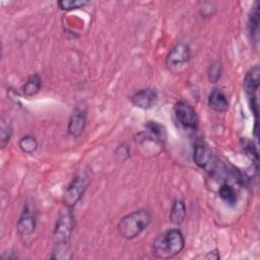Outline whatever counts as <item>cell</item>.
I'll return each mask as SVG.
<instances>
[{
  "label": "cell",
  "instance_id": "1",
  "mask_svg": "<svg viewBox=\"0 0 260 260\" xmlns=\"http://www.w3.org/2000/svg\"><path fill=\"white\" fill-rule=\"evenodd\" d=\"M185 247V239L179 229H171L157 236L152 244V253L156 258L170 259L177 256Z\"/></svg>",
  "mask_w": 260,
  "mask_h": 260
},
{
  "label": "cell",
  "instance_id": "2",
  "mask_svg": "<svg viewBox=\"0 0 260 260\" xmlns=\"http://www.w3.org/2000/svg\"><path fill=\"white\" fill-rule=\"evenodd\" d=\"M150 222V213L145 209H138L124 215L119 220L117 229L122 238L132 240L146 230Z\"/></svg>",
  "mask_w": 260,
  "mask_h": 260
},
{
  "label": "cell",
  "instance_id": "3",
  "mask_svg": "<svg viewBox=\"0 0 260 260\" xmlns=\"http://www.w3.org/2000/svg\"><path fill=\"white\" fill-rule=\"evenodd\" d=\"M71 210L72 208L64 206L57 217L53 233V240L56 246L68 245L69 243L74 229V217Z\"/></svg>",
  "mask_w": 260,
  "mask_h": 260
},
{
  "label": "cell",
  "instance_id": "4",
  "mask_svg": "<svg viewBox=\"0 0 260 260\" xmlns=\"http://www.w3.org/2000/svg\"><path fill=\"white\" fill-rule=\"evenodd\" d=\"M191 57V51L187 44H176L166 57V67L170 72L179 73L188 65Z\"/></svg>",
  "mask_w": 260,
  "mask_h": 260
},
{
  "label": "cell",
  "instance_id": "5",
  "mask_svg": "<svg viewBox=\"0 0 260 260\" xmlns=\"http://www.w3.org/2000/svg\"><path fill=\"white\" fill-rule=\"evenodd\" d=\"M88 184H89V181L85 175L83 174L75 175L65 190L64 197H63L64 206L73 208L76 205V203L82 198L84 192L87 189Z\"/></svg>",
  "mask_w": 260,
  "mask_h": 260
},
{
  "label": "cell",
  "instance_id": "6",
  "mask_svg": "<svg viewBox=\"0 0 260 260\" xmlns=\"http://www.w3.org/2000/svg\"><path fill=\"white\" fill-rule=\"evenodd\" d=\"M244 88L248 98L249 105L253 111L255 117L258 114L257 104V91L259 88V67L258 65L250 68L244 78Z\"/></svg>",
  "mask_w": 260,
  "mask_h": 260
},
{
  "label": "cell",
  "instance_id": "7",
  "mask_svg": "<svg viewBox=\"0 0 260 260\" xmlns=\"http://www.w3.org/2000/svg\"><path fill=\"white\" fill-rule=\"evenodd\" d=\"M174 112L179 123L186 129L195 130L198 126V115L192 105L187 102L180 101L175 104Z\"/></svg>",
  "mask_w": 260,
  "mask_h": 260
},
{
  "label": "cell",
  "instance_id": "8",
  "mask_svg": "<svg viewBox=\"0 0 260 260\" xmlns=\"http://www.w3.org/2000/svg\"><path fill=\"white\" fill-rule=\"evenodd\" d=\"M37 226V216L34 208L29 204H25L16 223V231L20 238L30 237Z\"/></svg>",
  "mask_w": 260,
  "mask_h": 260
},
{
  "label": "cell",
  "instance_id": "9",
  "mask_svg": "<svg viewBox=\"0 0 260 260\" xmlns=\"http://www.w3.org/2000/svg\"><path fill=\"white\" fill-rule=\"evenodd\" d=\"M130 101L133 106L139 109L148 110L151 109L157 101V92L151 87L141 88L135 91L131 96Z\"/></svg>",
  "mask_w": 260,
  "mask_h": 260
},
{
  "label": "cell",
  "instance_id": "10",
  "mask_svg": "<svg viewBox=\"0 0 260 260\" xmlns=\"http://www.w3.org/2000/svg\"><path fill=\"white\" fill-rule=\"evenodd\" d=\"M85 126H86L85 111H83L80 108H75L69 117V122L67 126L68 134L74 138H77L83 133Z\"/></svg>",
  "mask_w": 260,
  "mask_h": 260
},
{
  "label": "cell",
  "instance_id": "11",
  "mask_svg": "<svg viewBox=\"0 0 260 260\" xmlns=\"http://www.w3.org/2000/svg\"><path fill=\"white\" fill-rule=\"evenodd\" d=\"M193 160L197 167L207 169L213 161V153L203 142H197L194 146Z\"/></svg>",
  "mask_w": 260,
  "mask_h": 260
},
{
  "label": "cell",
  "instance_id": "12",
  "mask_svg": "<svg viewBox=\"0 0 260 260\" xmlns=\"http://www.w3.org/2000/svg\"><path fill=\"white\" fill-rule=\"evenodd\" d=\"M208 106L217 113H224L229 109V101L225 93L220 88H213L208 94Z\"/></svg>",
  "mask_w": 260,
  "mask_h": 260
},
{
  "label": "cell",
  "instance_id": "13",
  "mask_svg": "<svg viewBox=\"0 0 260 260\" xmlns=\"http://www.w3.org/2000/svg\"><path fill=\"white\" fill-rule=\"evenodd\" d=\"M186 217V204L182 199L174 201L170 211V221L174 224H181Z\"/></svg>",
  "mask_w": 260,
  "mask_h": 260
},
{
  "label": "cell",
  "instance_id": "14",
  "mask_svg": "<svg viewBox=\"0 0 260 260\" xmlns=\"http://www.w3.org/2000/svg\"><path fill=\"white\" fill-rule=\"evenodd\" d=\"M218 195L220 199L230 206H234L237 204L238 201V193L233 185L228 182L221 184L218 189Z\"/></svg>",
  "mask_w": 260,
  "mask_h": 260
},
{
  "label": "cell",
  "instance_id": "15",
  "mask_svg": "<svg viewBox=\"0 0 260 260\" xmlns=\"http://www.w3.org/2000/svg\"><path fill=\"white\" fill-rule=\"evenodd\" d=\"M248 28H249V34L255 43H258V38H259V5L256 2V5L253 7L251 10V13L249 15V20H248Z\"/></svg>",
  "mask_w": 260,
  "mask_h": 260
},
{
  "label": "cell",
  "instance_id": "16",
  "mask_svg": "<svg viewBox=\"0 0 260 260\" xmlns=\"http://www.w3.org/2000/svg\"><path fill=\"white\" fill-rule=\"evenodd\" d=\"M42 87V79L38 74H32L27 77L22 85V93L25 96L36 95Z\"/></svg>",
  "mask_w": 260,
  "mask_h": 260
},
{
  "label": "cell",
  "instance_id": "17",
  "mask_svg": "<svg viewBox=\"0 0 260 260\" xmlns=\"http://www.w3.org/2000/svg\"><path fill=\"white\" fill-rule=\"evenodd\" d=\"M12 135V124L8 118L2 117L0 122V145L4 148L10 141Z\"/></svg>",
  "mask_w": 260,
  "mask_h": 260
},
{
  "label": "cell",
  "instance_id": "18",
  "mask_svg": "<svg viewBox=\"0 0 260 260\" xmlns=\"http://www.w3.org/2000/svg\"><path fill=\"white\" fill-rule=\"evenodd\" d=\"M18 145L21 151L27 154L35 152L39 146L37 139L32 135H24L23 137H21L18 142Z\"/></svg>",
  "mask_w": 260,
  "mask_h": 260
},
{
  "label": "cell",
  "instance_id": "19",
  "mask_svg": "<svg viewBox=\"0 0 260 260\" xmlns=\"http://www.w3.org/2000/svg\"><path fill=\"white\" fill-rule=\"evenodd\" d=\"M88 3L89 2L85 0H61V1H58V6L61 10L69 11V10L82 8Z\"/></svg>",
  "mask_w": 260,
  "mask_h": 260
},
{
  "label": "cell",
  "instance_id": "20",
  "mask_svg": "<svg viewBox=\"0 0 260 260\" xmlns=\"http://www.w3.org/2000/svg\"><path fill=\"white\" fill-rule=\"evenodd\" d=\"M221 70H222V66L221 63L219 61H214L210 64L208 71H207V75H208V79L210 82H216L221 75Z\"/></svg>",
  "mask_w": 260,
  "mask_h": 260
},
{
  "label": "cell",
  "instance_id": "21",
  "mask_svg": "<svg viewBox=\"0 0 260 260\" xmlns=\"http://www.w3.org/2000/svg\"><path fill=\"white\" fill-rule=\"evenodd\" d=\"M204 258L206 259H219L220 258V255H219V252L217 249H214L212 251H209L205 256Z\"/></svg>",
  "mask_w": 260,
  "mask_h": 260
}]
</instances>
